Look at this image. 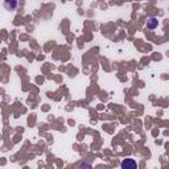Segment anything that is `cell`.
<instances>
[{"label":"cell","mask_w":169,"mask_h":169,"mask_svg":"<svg viewBox=\"0 0 169 169\" xmlns=\"http://www.w3.org/2000/svg\"><path fill=\"white\" fill-rule=\"evenodd\" d=\"M91 168V165H90V164H86V163H79L78 164V168Z\"/></svg>","instance_id":"obj_4"},{"label":"cell","mask_w":169,"mask_h":169,"mask_svg":"<svg viewBox=\"0 0 169 169\" xmlns=\"http://www.w3.org/2000/svg\"><path fill=\"white\" fill-rule=\"evenodd\" d=\"M120 167H122V169H136L138 168V163L134 159H126L122 161Z\"/></svg>","instance_id":"obj_1"},{"label":"cell","mask_w":169,"mask_h":169,"mask_svg":"<svg viewBox=\"0 0 169 169\" xmlns=\"http://www.w3.org/2000/svg\"><path fill=\"white\" fill-rule=\"evenodd\" d=\"M157 25H159V20L157 19H155V17L148 19V21H147V28H148V29H155Z\"/></svg>","instance_id":"obj_3"},{"label":"cell","mask_w":169,"mask_h":169,"mask_svg":"<svg viewBox=\"0 0 169 169\" xmlns=\"http://www.w3.org/2000/svg\"><path fill=\"white\" fill-rule=\"evenodd\" d=\"M17 5H19L17 0H4V8H5L7 11L13 12V11H16Z\"/></svg>","instance_id":"obj_2"}]
</instances>
